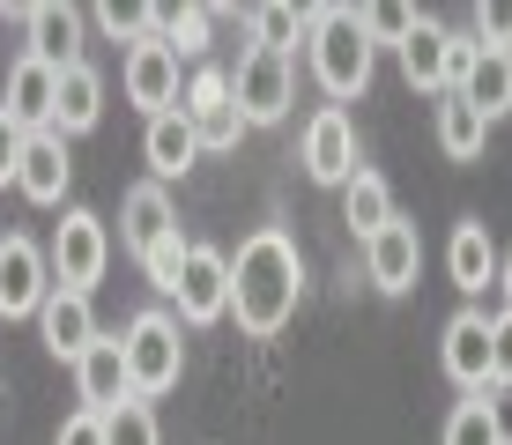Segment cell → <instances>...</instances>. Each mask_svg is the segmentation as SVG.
Returning <instances> with one entry per match:
<instances>
[{
    "instance_id": "obj_1",
    "label": "cell",
    "mask_w": 512,
    "mask_h": 445,
    "mask_svg": "<svg viewBox=\"0 0 512 445\" xmlns=\"http://www.w3.org/2000/svg\"><path fill=\"white\" fill-rule=\"evenodd\" d=\"M297 290H305V267H297V238L290 230H253L231 260V312L253 342L290 327L297 312Z\"/></svg>"
},
{
    "instance_id": "obj_2",
    "label": "cell",
    "mask_w": 512,
    "mask_h": 445,
    "mask_svg": "<svg viewBox=\"0 0 512 445\" xmlns=\"http://www.w3.org/2000/svg\"><path fill=\"white\" fill-rule=\"evenodd\" d=\"M305 38H312V75H320V89L334 104L364 97L372 89V38H364L357 8H312L305 15Z\"/></svg>"
},
{
    "instance_id": "obj_3",
    "label": "cell",
    "mask_w": 512,
    "mask_h": 445,
    "mask_svg": "<svg viewBox=\"0 0 512 445\" xmlns=\"http://www.w3.org/2000/svg\"><path fill=\"white\" fill-rule=\"evenodd\" d=\"M119 356H127V386H134V401L171 394V386H179V371H186L179 319H171V312H134V319H127V334H119Z\"/></svg>"
},
{
    "instance_id": "obj_4",
    "label": "cell",
    "mask_w": 512,
    "mask_h": 445,
    "mask_svg": "<svg viewBox=\"0 0 512 445\" xmlns=\"http://www.w3.org/2000/svg\"><path fill=\"white\" fill-rule=\"evenodd\" d=\"M52 290H82L90 297V282H104V267H112V238H104V216L90 208H67L60 230H52Z\"/></svg>"
},
{
    "instance_id": "obj_5",
    "label": "cell",
    "mask_w": 512,
    "mask_h": 445,
    "mask_svg": "<svg viewBox=\"0 0 512 445\" xmlns=\"http://www.w3.org/2000/svg\"><path fill=\"white\" fill-rule=\"evenodd\" d=\"M231 104H238L245 127H275V119L297 104V67L282 60V52L245 45V60H238V75H231Z\"/></svg>"
},
{
    "instance_id": "obj_6",
    "label": "cell",
    "mask_w": 512,
    "mask_h": 445,
    "mask_svg": "<svg viewBox=\"0 0 512 445\" xmlns=\"http://www.w3.org/2000/svg\"><path fill=\"white\" fill-rule=\"evenodd\" d=\"M438 356H446V379L461 386V394L475 401L483 386H498V356H490V319L475 312V305H461L446 319V334H438Z\"/></svg>"
},
{
    "instance_id": "obj_7",
    "label": "cell",
    "mask_w": 512,
    "mask_h": 445,
    "mask_svg": "<svg viewBox=\"0 0 512 445\" xmlns=\"http://www.w3.org/2000/svg\"><path fill=\"white\" fill-rule=\"evenodd\" d=\"M186 327H216L231 312V260L216 245H186V267H179V290H171Z\"/></svg>"
},
{
    "instance_id": "obj_8",
    "label": "cell",
    "mask_w": 512,
    "mask_h": 445,
    "mask_svg": "<svg viewBox=\"0 0 512 445\" xmlns=\"http://www.w3.org/2000/svg\"><path fill=\"white\" fill-rule=\"evenodd\" d=\"M45 297H52L45 245H30L23 230H8V238H0V319H38Z\"/></svg>"
},
{
    "instance_id": "obj_9",
    "label": "cell",
    "mask_w": 512,
    "mask_h": 445,
    "mask_svg": "<svg viewBox=\"0 0 512 445\" xmlns=\"http://www.w3.org/2000/svg\"><path fill=\"white\" fill-rule=\"evenodd\" d=\"M186 127H193V141H201V149H238L245 134V119H238V104H231V75H223V67H201V75L186 82Z\"/></svg>"
},
{
    "instance_id": "obj_10",
    "label": "cell",
    "mask_w": 512,
    "mask_h": 445,
    "mask_svg": "<svg viewBox=\"0 0 512 445\" xmlns=\"http://www.w3.org/2000/svg\"><path fill=\"white\" fill-rule=\"evenodd\" d=\"M305 171H312V186H349L357 178V127H349L342 104L305 119Z\"/></svg>"
},
{
    "instance_id": "obj_11",
    "label": "cell",
    "mask_w": 512,
    "mask_h": 445,
    "mask_svg": "<svg viewBox=\"0 0 512 445\" xmlns=\"http://www.w3.org/2000/svg\"><path fill=\"white\" fill-rule=\"evenodd\" d=\"M364 275H372V290L379 297H409L416 290V275H423V238H416V223H386L372 245H364Z\"/></svg>"
},
{
    "instance_id": "obj_12",
    "label": "cell",
    "mask_w": 512,
    "mask_h": 445,
    "mask_svg": "<svg viewBox=\"0 0 512 445\" xmlns=\"http://www.w3.org/2000/svg\"><path fill=\"white\" fill-rule=\"evenodd\" d=\"M119 82H127V104H141L149 119L179 104V60L164 52V38L127 45V60H119Z\"/></svg>"
},
{
    "instance_id": "obj_13",
    "label": "cell",
    "mask_w": 512,
    "mask_h": 445,
    "mask_svg": "<svg viewBox=\"0 0 512 445\" xmlns=\"http://www.w3.org/2000/svg\"><path fill=\"white\" fill-rule=\"evenodd\" d=\"M38 334H45V349L60 356L67 371L90 356V342H97V312H90V297L82 290H52L45 305H38Z\"/></svg>"
},
{
    "instance_id": "obj_14",
    "label": "cell",
    "mask_w": 512,
    "mask_h": 445,
    "mask_svg": "<svg viewBox=\"0 0 512 445\" xmlns=\"http://www.w3.org/2000/svg\"><path fill=\"white\" fill-rule=\"evenodd\" d=\"M67 178H75V164H67V141L60 134H23V164H15V193L23 201H38V208H60V193H67Z\"/></svg>"
},
{
    "instance_id": "obj_15",
    "label": "cell",
    "mask_w": 512,
    "mask_h": 445,
    "mask_svg": "<svg viewBox=\"0 0 512 445\" xmlns=\"http://www.w3.org/2000/svg\"><path fill=\"white\" fill-rule=\"evenodd\" d=\"M15 15H23V30H30V60H45L52 75L82 60V8L45 0V8H15Z\"/></svg>"
},
{
    "instance_id": "obj_16",
    "label": "cell",
    "mask_w": 512,
    "mask_h": 445,
    "mask_svg": "<svg viewBox=\"0 0 512 445\" xmlns=\"http://www.w3.org/2000/svg\"><path fill=\"white\" fill-rule=\"evenodd\" d=\"M446 275H453V290L468 297H483V290H498V245H490V230L483 223H453V238H446Z\"/></svg>"
},
{
    "instance_id": "obj_17",
    "label": "cell",
    "mask_w": 512,
    "mask_h": 445,
    "mask_svg": "<svg viewBox=\"0 0 512 445\" xmlns=\"http://www.w3.org/2000/svg\"><path fill=\"white\" fill-rule=\"evenodd\" d=\"M171 230H179V216H171V193L156 186V178H149V186H134L127 201H119V245H127L134 260H149Z\"/></svg>"
},
{
    "instance_id": "obj_18",
    "label": "cell",
    "mask_w": 512,
    "mask_h": 445,
    "mask_svg": "<svg viewBox=\"0 0 512 445\" xmlns=\"http://www.w3.org/2000/svg\"><path fill=\"white\" fill-rule=\"evenodd\" d=\"M52 97H60V75L23 52V60L8 67V97H0V112H8L23 134H45V127H52Z\"/></svg>"
},
{
    "instance_id": "obj_19",
    "label": "cell",
    "mask_w": 512,
    "mask_h": 445,
    "mask_svg": "<svg viewBox=\"0 0 512 445\" xmlns=\"http://www.w3.org/2000/svg\"><path fill=\"white\" fill-rule=\"evenodd\" d=\"M75 401L90 408V416H112L119 401H134V386H127V356H119V342H90V356L75 364Z\"/></svg>"
},
{
    "instance_id": "obj_20",
    "label": "cell",
    "mask_w": 512,
    "mask_h": 445,
    "mask_svg": "<svg viewBox=\"0 0 512 445\" xmlns=\"http://www.w3.org/2000/svg\"><path fill=\"white\" fill-rule=\"evenodd\" d=\"M97 119H104V82H97V67H90V60L60 67V97H52V134L75 141V134H90Z\"/></svg>"
},
{
    "instance_id": "obj_21",
    "label": "cell",
    "mask_w": 512,
    "mask_h": 445,
    "mask_svg": "<svg viewBox=\"0 0 512 445\" xmlns=\"http://www.w3.org/2000/svg\"><path fill=\"white\" fill-rule=\"evenodd\" d=\"M141 156H149L156 186H171V178H186V171H193L201 141H193V127H186V112H179V104H171V112H156L149 127H141Z\"/></svg>"
},
{
    "instance_id": "obj_22",
    "label": "cell",
    "mask_w": 512,
    "mask_h": 445,
    "mask_svg": "<svg viewBox=\"0 0 512 445\" xmlns=\"http://www.w3.org/2000/svg\"><path fill=\"white\" fill-rule=\"evenodd\" d=\"M453 97L468 104L475 119H490V127H498V119L512 112V52H475V67L461 75V89H453Z\"/></svg>"
},
{
    "instance_id": "obj_23",
    "label": "cell",
    "mask_w": 512,
    "mask_h": 445,
    "mask_svg": "<svg viewBox=\"0 0 512 445\" xmlns=\"http://www.w3.org/2000/svg\"><path fill=\"white\" fill-rule=\"evenodd\" d=\"M401 52V75L416 89H446V60H453V30H438L431 15H416V30L394 45Z\"/></svg>"
},
{
    "instance_id": "obj_24",
    "label": "cell",
    "mask_w": 512,
    "mask_h": 445,
    "mask_svg": "<svg viewBox=\"0 0 512 445\" xmlns=\"http://www.w3.org/2000/svg\"><path fill=\"white\" fill-rule=\"evenodd\" d=\"M342 216H349V230H357L364 245H372L379 230L394 223V186H386L379 171H364V164H357V178L342 186Z\"/></svg>"
},
{
    "instance_id": "obj_25",
    "label": "cell",
    "mask_w": 512,
    "mask_h": 445,
    "mask_svg": "<svg viewBox=\"0 0 512 445\" xmlns=\"http://www.w3.org/2000/svg\"><path fill=\"white\" fill-rule=\"evenodd\" d=\"M483 141H490V119H475L461 97H438V149L453 156V164H475V156H483Z\"/></svg>"
},
{
    "instance_id": "obj_26",
    "label": "cell",
    "mask_w": 512,
    "mask_h": 445,
    "mask_svg": "<svg viewBox=\"0 0 512 445\" xmlns=\"http://www.w3.org/2000/svg\"><path fill=\"white\" fill-rule=\"evenodd\" d=\"M156 38L171 60H201L208 52V8H156Z\"/></svg>"
},
{
    "instance_id": "obj_27",
    "label": "cell",
    "mask_w": 512,
    "mask_h": 445,
    "mask_svg": "<svg viewBox=\"0 0 512 445\" xmlns=\"http://www.w3.org/2000/svg\"><path fill=\"white\" fill-rule=\"evenodd\" d=\"M245 30H253L260 52H282V60H290V45H297V30H305V15L282 8V0H268V8H245Z\"/></svg>"
},
{
    "instance_id": "obj_28",
    "label": "cell",
    "mask_w": 512,
    "mask_h": 445,
    "mask_svg": "<svg viewBox=\"0 0 512 445\" xmlns=\"http://www.w3.org/2000/svg\"><path fill=\"white\" fill-rule=\"evenodd\" d=\"M104 445H164L156 408H149V401H119L112 416H104Z\"/></svg>"
},
{
    "instance_id": "obj_29",
    "label": "cell",
    "mask_w": 512,
    "mask_h": 445,
    "mask_svg": "<svg viewBox=\"0 0 512 445\" xmlns=\"http://www.w3.org/2000/svg\"><path fill=\"white\" fill-rule=\"evenodd\" d=\"M446 445H498V431H490V408H483V394L475 401H461L446 416Z\"/></svg>"
},
{
    "instance_id": "obj_30",
    "label": "cell",
    "mask_w": 512,
    "mask_h": 445,
    "mask_svg": "<svg viewBox=\"0 0 512 445\" xmlns=\"http://www.w3.org/2000/svg\"><path fill=\"white\" fill-rule=\"evenodd\" d=\"M97 23H104V38H127V45L156 38V8H119V0H104Z\"/></svg>"
},
{
    "instance_id": "obj_31",
    "label": "cell",
    "mask_w": 512,
    "mask_h": 445,
    "mask_svg": "<svg viewBox=\"0 0 512 445\" xmlns=\"http://www.w3.org/2000/svg\"><path fill=\"white\" fill-rule=\"evenodd\" d=\"M357 23H364V38H386V45H401L416 30V8H394V0H386V8H357Z\"/></svg>"
},
{
    "instance_id": "obj_32",
    "label": "cell",
    "mask_w": 512,
    "mask_h": 445,
    "mask_svg": "<svg viewBox=\"0 0 512 445\" xmlns=\"http://www.w3.org/2000/svg\"><path fill=\"white\" fill-rule=\"evenodd\" d=\"M141 267H149V282H156V290L171 297V290H179V267H186V238H179V230H171V238L156 245V253L141 260Z\"/></svg>"
},
{
    "instance_id": "obj_33",
    "label": "cell",
    "mask_w": 512,
    "mask_h": 445,
    "mask_svg": "<svg viewBox=\"0 0 512 445\" xmlns=\"http://www.w3.org/2000/svg\"><path fill=\"white\" fill-rule=\"evenodd\" d=\"M475 45L512 52V0H490V8H475Z\"/></svg>"
},
{
    "instance_id": "obj_34",
    "label": "cell",
    "mask_w": 512,
    "mask_h": 445,
    "mask_svg": "<svg viewBox=\"0 0 512 445\" xmlns=\"http://www.w3.org/2000/svg\"><path fill=\"white\" fill-rule=\"evenodd\" d=\"M15 164H23V127L0 112V186H15Z\"/></svg>"
},
{
    "instance_id": "obj_35",
    "label": "cell",
    "mask_w": 512,
    "mask_h": 445,
    "mask_svg": "<svg viewBox=\"0 0 512 445\" xmlns=\"http://www.w3.org/2000/svg\"><path fill=\"white\" fill-rule=\"evenodd\" d=\"M60 445H104V416H90V408H75V416L60 423Z\"/></svg>"
},
{
    "instance_id": "obj_36",
    "label": "cell",
    "mask_w": 512,
    "mask_h": 445,
    "mask_svg": "<svg viewBox=\"0 0 512 445\" xmlns=\"http://www.w3.org/2000/svg\"><path fill=\"white\" fill-rule=\"evenodd\" d=\"M483 408H490V431H498V445H512V386H483Z\"/></svg>"
},
{
    "instance_id": "obj_37",
    "label": "cell",
    "mask_w": 512,
    "mask_h": 445,
    "mask_svg": "<svg viewBox=\"0 0 512 445\" xmlns=\"http://www.w3.org/2000/svg\"><path fill=\"white\" fill-rule=\"evenodd\" d=\"M490 356H498V386H512V312L490 319Z\"/></svg>"
},
{
    "instance_id": "obj_38",
    "label": "cell",
    "mask_w": 512,
    "mask_h": 445,
    "mask_svg": "<svg viewBox=\"0 0 512 445\" xmlns=\"http://www.w3.org/2000/svg\"><path fill=\"white\" fill-rule=\"evenodd\" d=\"M498 297H505V312H512V253L498 260Z\"/></svg>"
}]
</instances>
